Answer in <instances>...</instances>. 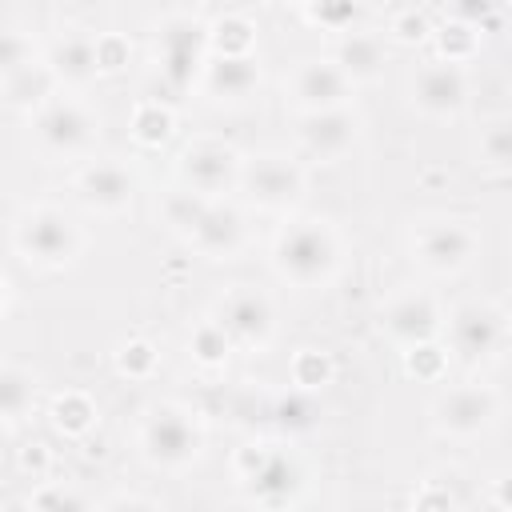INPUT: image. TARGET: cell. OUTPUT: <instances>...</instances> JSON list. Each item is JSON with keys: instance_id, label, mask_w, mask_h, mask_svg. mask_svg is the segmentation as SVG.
I'll use <instances>...</instances> for the list:
<instances>
[{"instance_id": "obj_35", "label": "cell", "mask_w": 512, "mask_h": 512, "mask_svg": "<svg viewBox=\"0 0 512 512\" xmlns=\"http://www.w3.org/2000/svg\"><path fill=\"white\" fill-rule=\"evenodd\" d=\"M404 372L412 380H424V384H436L444 372H448V352L432 340V344H416V348H404Z\"/></svg>"}, {"instance_id": "obj_29", "label": "cell", "mask_w": 512, "mask_h": 512, "mask_svg": "<svg viewBox=\"0 0 512 512\" xmlns=\"http://www.w3.org/2000/svg\"><path fill=\"white\" fill-rule=\"evenodd\" d=\"M272 420H276L280 432L304 436V432H312L320 424V408H316V400L308 392H288V396H280L272 404Z\"/></svg>"}, {"instance_id": "obj_45", "label": "cell", "mask_w": 512, "mask_h": 512, "mask_svg": "<svg viewBox=\"0 0 512 512\" xmlns=\"http://www.w3.org/2000/svg\"><path fill=\"white\" fill-rule=\"evenodd\" d=\"M492 500H496L500 512H508V476H496L492 480Z\"/></svg>"}, {"instance_id": "obj_20", "label": "cell", "mask_w": 512, "mask_h": 512, "mask_svg": "<svg viewBox=\"0 0 512 512\" xmlns=\"http://www.w3.org/2000/svg\"><path fill=\"white\" fill-rule=\"evenodd\" d=\"M384 60H388V52L376 32H348V36H340L332 64L340 68V76L348 84H372L384 76Z\"/></svg>"}, {"instance_id": "obj_17", "label": "cell", "mask_w": 512, "mask_h": 512, "mask_svg": "<svg viewBox=\"0 0 512 512\" xmlns=\"http://www.w3.org/2000/svg\"><path fill=\"white\" fill-rule=\"evenodd\" d=\"M188 244H192L200 256H208V260H232V256L244 248V216H240L232 204L212 200L208 212L200 216V224L192 228Z\"/></svg>"}, {"instance_id": "obj_3", "label": "cell", "mask_w": 512, "mask_h": 512, "mask_svg": "<svg viewBox=\"0 0 512 512\" xmlns=\"http://www.w3.org/2000/svg\"><path fill=\"white\" fill-rule=\"evenodd\" d=\"M16 252L40 268H64L80 252V228L52 204L28 208L16 224Z\"/></svg>"}, {"instance_id": "obj_4", "label": "cell", "mask_w": 512, "mask_h": 512, "mask_svg": "<svg viewBox=\"0 0 512 512\" xmlns=\"http://www.w3.org/2000/svg\"><path fill=\"white\" fill-rule=\"evenodd\" d=\"M176 172H180V188H188L204 200H216V196H224L228 188L240 184V156H236L232 144L200 136L180 152Z\"/></svg>"}, {"instance_id": "obj_1", "label": "cell", "mask_w": 512, "mask_h": 512, "mask_svg": "<svg viewBox=\"0 0 512 512\" xmlns=\"http://www.w3.org/2000/svg\"><path fill=\"white\" fill-rule=\"evenodd\" d=\"M276 272L296 288H320L340 264V240L324 220H296L276 236Z\"/></svg>"}, {"instance_id": "obj_2", "label": "cell", "mask_w": 512, "mask_h": 512, "mask_svg": "<svg viewBox=\"0 0 512 512\" xmlns=\"http://www.w3.org/2000/svg\"><path fill=\"white\" fill-rule=\"evenodd\" d=\"M140 452H144L148 464L168 468V472H180V468H188V464L200 460L204 432L192 420V412H184L180 404H160L140 424Z\"/></svg>"}, {"instance_id": "obj_32", "label": "cell", "mask_w": 512, "mask_h": 512, "mask_svg": "<svg viewBox=\"0 0 512 512\" xmlns=\"http://www.w3.org/2000/svg\"><path fill=\"white\" fill-rule=\"evenodd\" d=\"M188 352H192L196 364L220 368V364L228 360V352H232V340L224 336V328H220L216 320H200V324L192 328V336H188Z\"/></svg>"}, {"instance_id": "obj_41", "label": "cell", "mask_w": 512, "mask_h": 512, "mask_svg": "<svg viewBox=\"0 0 512 512\" xmlns=\"http://www.w3.org/2000/svg\"><path fill=\"white\" fill-rule=\"evenodd\" d=\"M412 512H456V500H452V492H448L444 484L428 480V484L416 488V496H412Z\"/></svg>"}, {"instance_id": "obj_24", "label": "cell", "mask_w": 512, "mask_h": 512, "mask_svg": "<svg viewBox=\"0 0 512 512\" xmlns=\"http://www.w3.org/2000/svg\"><path fill=\"white\" fill-rule=\"evenodd\" d=\"M176 132V116L168 104L160 100H140L132 108V120H128V136L140 144V148H164Z\"/></svg>"}, {"instance_id": "obj_15", "label": "cell", "mask_w": 512, "mask_h": 512, "mask_svg": "<svg viewBox=\"0 0 512 512\" xmlns=\"http://www.w3.org/2000/svg\"><path fill=\"white\" fill-rule=\"evenodd\" d=\"M348 80L340 76V68L332 60H304L296 64L292 72V100L296 108L308 116V112H332V108H344L348 100Z\"/></svg>"}, {"instance_id": "obj_46", "label": "cell", "mask_w": 512, "mask_h": 512, "mask_svg": "<svg viewBox=\"0 0 512 512\" xmlns=\"http://www.w3.org/2000/svg\"><path fill=\"white\" fill-rule=\"evenodd\" d=\"M8 440V416H0V444Z\"/></svg>"}, {"instance_id": "obj_33", "label": "cell", "mask_w": 512, "mask_h": 512, "mask_svg": "<svg viewBox=\"0 0 512 512\" xmlns=\"http://www.w3.org/2000/svg\"><path fill=\"white\" fill-rule=\"evenodd\" d=\"M480 164L492 172H508L512 164V120L496 116L480 128Z\"/></svg>"}, {"instance_id": "obj_28", "label": "cell", "mask_w": 512, "mask_h": 512, "mask_svg": "<svg viewBox=\"0 0 512 512\" xmlns=\"http://www.w3.org/2000/svg\"><path fill=\"white\" fill-rule=\"evenodd\" d=\"M432 44H436V60H440V64L460 68L464 60H472V56L480 52V32L444 20L440 28H432Z\"/></svg>"}, {"instance_id": "obj_34", "label": "cell", "mask_w": 512, "mask_h": 512, "mask_svg": "<svg viewBox=\"0 0 512 512\" xmlns=\"http://www.w3.org/2000/svg\"><path fill=\"white\" fill-rule=\"evenodd\" d=\"M116 368L128 376V380H148L156 368H160V348L144 336H132L116 348Z\"/></svg>"}, {"instance_id": "obj_9", "label": "cell", "mask_w": 512, "mask_h": 512, "mask_svg": "<svg viewBox=\"0 0 512 512\" xmlns=\"http://www.w3.org/2000/svg\"><path fill=\"white\" fill-rule=\"evenodd\" d=\"M216 324L224 328V336L232 344H244V348H264L272 340V328H276V312H272V300L256 288H232L220 308H216Z\"/></svg>"}, {"instance_id": "obj_14", "label": "cell", "mask_w": 512, "mask_h": 512, "mask_svg": "<svg viewBox=\"0 0 512 512\" xmlns=\"http://www.w3.org/2000/svg\"><path fill=\"white\" fill-rule=\"evenodd\" d=\"M380 328L388 340H396L400 348H416V344H432L440 332V308L432 296L424 292H408L400 300H392L380 316Z\"/></svg>"}, {"instance_id": "obj_10", "label": "cell", "mask_w": 512, "mask_h": 512, "mask_svg": "<svg viewBox=\"0 0 512 512\" xmlns=\"http://www.w3.org/2000/svg\"><path fill=\"white\" fill-rule=\"evenodd\" d=\"M412 252L428 272H460L476 256V232L460 220H428L412 236Z\"/></svg>"}, {"instance_id": "obj_43", "label": "cell", "mask_w": 512, "mask_h": 512, "mask_svg": "<svg viewBox=\"0 0 512 512\" xmlns=\"http://www.w3.org/2000/svg\"><path fill=\"white\" fill-rule=\"evenodd\" d=\"M104 512H164L152 496H140V492H120L104 504Z\"/></svg>"}, {"instance_id": "obj_31", "label": "cell", "mask_w": 512, "mask_h": 512, "mask_svg": "<svg viewBox=\"0 0 512 512\" xmlns=\"http://www.w3.org/2000/svg\"><path fill=\"white\" fill-rule=\"evenodd\" d=\"M208 204H212V200H204V196H196V192H188V188H176V192H168V196H164L160 212H164V224L188 240V236H192V228L200 224V216L208 212Z\"/></svg>"}, {"instance_id": "obj_13", "label": "cell", "mask_w": 512, "mask_h": 512, "mask_svg": "<svg viewBox=\"0 0 512 512\" xmlns=\"http://www.w3.org/2000/svg\"><path fill=\"white\" fill-rule=\"evenodd\" d=\"M76 196H80L84 208L104 212V216H116V212H124L132 204L136 180L116 160H92V164H84L76 172Z\"/></svg>"}, {"instance_id": "obj_19", "label": "cell", "mask_w": 512, "mask_h": 512, "mask_svg": "<svg viewBox=\"0 0 512 512\" xmlns=\"http://www.w3.org/2000/svg\"><path fill=\"white\" fill-rule=\"evenodd\" d=\"M260 88V64L256 56H212L204 64V92L212 100H248Z\"/></svg>"}, {"instance_id": "obj_42", "label": "cell", "mask_w": 512, "mask_h": 512, "mask_svg": "<svg viewBox=\"0 0 512 512\" xmlns=\"http://www.w3.org/2000/svg\"><path fill=\"white\" fill-rule=\"evenodd\" d=\"M20 472L32 476V480H44V476L52 472V452H48V444H40V440L24 444V448H20Z\"/></svg>"}, {"instance_id": "obj_25", "label": "cell", "mask_w": 512, "mask_h": 512, "mask_svg": "<svg viewBox=\"0 0 512 512\" xmlns=\"http://www.w3.org/2000/svg\"><path fill=\"white\" fill-rule=\"evenodd\" d=\"M208 48L216 56H252L256 48V24L240 12H224L208 24Z\"/></svg>"}, {"instance_id": "obj_22", "label": "cell", "mask_w": 512, "mask_h": 512, "mask_svg": "<svg viewBox=\"0 0 512 512\" xmlns=\"http://www.w3.org/2000/svg\"><path fill=\"white\" fill-rule=\"evenodd\" d=\"M48 416H52V428L60 436L80 440V436H88L96 428V400L88 392H80V388H68V392H60L52 400V412Z\"/></svg>"}, {"instance_id": "obj_11", "label": "cell", "mask_w": 512, "mask_h": 512, "mask_svg": "<svg viewBox=\"0 0 512 512\" xmlns=\"http://www.w3.org/2000/svg\"><path fill=\"white\" fill-rule=\"evenodd\" d=\"M496 392L488 384H460L436 396L432 404V420L444 436H476L496 420Z\"/></svg>"}, {"instance_id": "obj_44", "label": "cell", "mask_w": 512, "mask_h": 512, "mask_svg": "<svg viewBox=\"0 0 512 512\" xmlns=\"http://www.w3.org/2000/svg\"><path fill=\"white\" fill-rule=\"evenodd\" d=\"M264 456H268V448H264V444H244V448H236V456H232L236 476H240V480H248V476L264 464Z\"/></svg>"}, {"instance_id": "obj_18", "label": "cell", "mask_w": 512, "mask_h": 512, "mask_svg": "<svg viewBox=\"0 0 512 512\" xmlns=\"http://www.w3.org/2000/svg\"><path fill=\"white\" fill-rule=\"evenodd\" d=\"M300 484H304V472H300L296 456L276 452V448H268L264 464L244 480L248 496H252L260 508H284V504H292V500L300 496Z\"/></svg>"}, {"instance_id": "obj_6", "label": "cell", "mask_w": 512, "mask_h": 512, "mask_svg": "<svg viewBox=\"0 0 512 512\" xmlns=\"http://www.w3.org/2000/svg\"><path fill=\"white\" fill-rule=\"evenodd\" d=\"M208 52V24L188 12H176L160 24V72L172 88H188Z\"/></svg>"}, {"instance_id": "obj_40", "label": "cell", "mask_w": 512, "mask_h": 512, "mask_svg": "<svg viewBox=\"0 0 512 512\" xmlns=\"http://www.w3.org/2000/svg\"><path fill=\"white\" fill-rule=\"evenodd\" d=\"M492 16H496V4H492V0H456V4L444 8V20L464 24V28H472V32H480V24L492 20Z\"/></svg>"}, {"instance_id": "obj_12", "label": "cell", "mask_w": 512, "mask_h": 512, "mask_svg": "<svg viewBox=\"0 0 512 512\" xmlns=\"http://www.w3.org/2000/svg\"><path fill=\"white\" fill-rule=\"evenodd\" d=\"M408 96H412V108H416L420 116L448 120V116H456V112L468 104V80H464L460 68L432 60V64H424V68L412 72Z\"/></svg>"}, {"instance_id": "obj_23", "label": "cell", "mask_w": 512, "mask_h": 512, "mask_svg": "<svg viewBox=\"0 0 512 512\" xmlns=\"http://www.w3.org/2000/svg\"><path fill=\"white\" fill-rule=\"evenodd\" d=\"M52 88H56V76L48 64H28L24 72H16L12 80H4V100L12 108H24V112H40L48 100H52Z\"/></svg>"}, {"instance_id": "obj_27", "label": "cell", "mask_w": 512, "mask_h": 512, "mask_svg": "<svg viewBox=\"0 0 512 512\" xmlns=\"http://www.w3.org/2000/svg\"><path fill=\"white\" fill-rule=\"evenodd\" d=\"M288 376H292V384H296V392H320V388H328L332 384V376H336V364H332V356L324 352V348H300L296 356H292V364H288Z\"/></svg>"}, {"instance_id": "obj_30", "label": "cell", "mask_w": 512, "mask_h": 512, "mask_svg": "<svg viewBox=\"0 0 512 512\" xmlns=\"http://www.w3.org/2000/svg\"><path fill=\"white\" fill-rule=\"evenodd\" d=\"M32 400H36V376L16 364H0V416L16 420L32 408Z\"/></svg>"}, {"instance_id": "obj_5", "label": "cell", "mask_w": 512, "mask_h": 512, "mask_svg": "<svg viewBox=\"0 0 512 512\" xmlns=\"http://www.w3.org/2000/svg\"><path fill=\"white\" fill-rule=\"evenodd\" d=\"M240 188L248 192V200L256 208H288L300 200L304 192V172L296 160L280 156V152H264L252 160H240Z\"/></svg>"}, {"instance_id": "obj_16", "label": "cell", "mask_w": 512, "mask_h": 512, "mask_svg": "<svg viewBox=\"0 0 512 512\" xmlns=\"http://www.w3.org/2000/svg\"><path fill=\"white\" fill-rule=\"evenodd\" d=\"M296 136H300V144H304V152H308V156L340 160V156L360 140V120H356L348 108L308 112V116H300Z\"/></svg>"}, {"instance_id": "obj_47", "label": "cell", "mask_w": 512, "mask_h": 512, "mask_svg": "<svg viewBox=\"0 0 512 512\" xmlns=\"http://www.w3.org/2000/svg\"><path fill=\"white\" fill-rule=\"evenodd\" d=\"M0 304H4V276H0Z\"/></svg>"}, {"instance_id": "obj_37", "label": "cell", "mask_w": 512, "mask_h": 512, "mask_svg": "<svg viewBox=\"0 0 512 512\" xmlns=\"http://www.w3.org/2000/svg\"><path fill=\"white\" fill-rule=\"evenodd\" d=\"M28 64H36L32 60V40L16 28H0V84L12 80L16 72H24Z\"/></svg>"}, {"instance_id": "obj_39", "label": "cell", "mask_w": 512, "mask_h": 512, "mask_svg": "<svg viewBox=\"0 0 512 512\" xmlns=\"http://www.w3.org/2000/svg\"><path fill=\"white\" fill-rule=\"evenodd\" d=\"M32 512H92L88 500L64 484H44L36 496H32Z\"/></svg>"}, {"instance_id": "obj_26", "label": "cell", "mask_w": 512, "mask_h": 512, "mask_svg": "<svg viewBox=\"0 0 512 512\" xmlns=\"http://www.w3.org/2000/svg\"><path fill=\"white\" fill-rule=\"evenodd\" d=\"M304 24L320 28V32H356V24L368 16L364 4H348V0H320V4H300L296 8Z\"/></svg>"}, {"instance_id": "obj_38", "label": "cell", "mask_w": 512, "mask_h": 512, "mask_svg": "<svg viewBox=\"0 0 512 512\" xmlns=\"http://www.w3.org/2000/svg\"><path fill=\"white\" fill-rule=\"evenodd\" d=\"M388 36L396 44H424L432 36V20L424 8H396L388 20Z\"/></svg>"}, {"instance_id": "obj_21", "label": "cell", "mask_w": 512, "mask_h": 512, "mask_svg": "<svg viewBox=\"0 0 512 512\" xmlns=\"http://www.w3.org/2000/svg\"><path fill=\"white\" fill-rule=\"evenodd\" d=\"M48 68L56 80L68 84H88L96 76V56H92V36H64L52 44Z\"/></svg>"}, {"instance_id": "obj_8", "label": "cell", "mask_w": 512, "mask_h": 512, "mask_svg": "<svg viewBox=\"0 0 512 512\" xmlns=\"http://www.w3.org/2000/svg\"><path fill=\"white\" fill-rule=\"evenodd\" d=\"M448 340L460 360H488L504 348V312L488 300H468L448 320Z\"/></svg>"}, {"instance_id": "obj_36", "label": "cell", "mask_w": 512, "mask_h": 512, "mask_svg": "<svg viewBox=\"0 0 512 512\" xmlns=\"http://www.w3.org/2000/svg\"><path fill=\"white\" fill-rule=\"evenodd\" d=\"M92 56H96V76H116V72L128 68L132 44H128V36H120V32H100V36L92 40Z\"/></svg>"}, {"instance_id": "obj_7", "label": "cell", "mask_w": 512, "mask_h": 512, "mask_svg": "<svg viewBox=\"0 0 512 512\" xmlns=\"http://www.w3.org/2000/svg\"><path fill=\"white\" fill-rule=\"evenodd\" d=\"M36 144L52 156H76L96 140V120L80 100H48L32 120Z\"/></svg>"}]
</instances>
